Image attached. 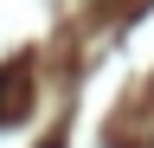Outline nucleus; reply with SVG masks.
I'll list each match as a JSON object with an SVG mask.
<instances>
[{"label":"nucleus","mask_w":154,"mask_h":148,"mask_svg":"<svg viewBox=\"0 0 154 148\" xmlns=\"http://www.w3.org/2000/svg\"><path fill=\"white\" fill-rule=\"evenodd\" d=\"M38 148H64V142H38Z\"/></svg>","instance_id":"f257e3e1"}]
</instances>
